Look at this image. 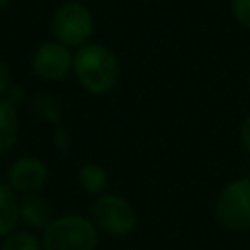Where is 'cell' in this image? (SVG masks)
I'll return each mask as SVG.
<instances>
[{
	"instance_id": "7a4b0ae2",
	"label": "cell",
	"mask_w": 250,
	"mask_h": 250,
	"mask_svg": "<svg viewBox=\"0 0 250 250\" xmlns=\"http://www.w3.org/2000/svg\"><path fill=\"white\" fill-rule=\"evenodd\" d=\"M43 250H96L100 244V230L90 217L68 213L55 217L47 229L41 230Z\"/></svg>"
},
{
	"instance_id": "4fadbf2b",
	"label": "cell",
	"mask_w": 250,
	"mask_h": 250,
	"mask_svg": "<svg viewBox=\"0 0 250 250\" xmlns=\"http://www.w3.org/2000/svg\"><path fill=\"white\" fill-rule=\"evenodd\" d=\"M33 107L37 109V113L47 119V121H53L55 129L61 127V121H59V109H57V104L51 96H47L45 92H37L33 96Z\"/></svg>"
},
{
	"instance_id": "6da1fadb",
	"label": "cell",
	"mask_w": 250,
	"mask_h": 250,
	"mask_svg": "<svg viewBox=\"0 0 250 250\" xmlns=\"http://www.w3.org/2000/svg\"><path fill=\"white\" fill-rule=\"evenodd\" d=\"M72 72L88 94L104 96L119 80V61L109 47L86 43L72 53Z\"/></svg>"
},
{
	"instance_id": "5bb4252c",
	"label": "cell",
	"mask_w": 250,
	"mask_h": 250,
	"mask_svg": "<svg viewBox=\"0 0 250 250\" xmlns=\"http://www.w3.org/2000/svg\"><path fill=\"white\" fill-rule=\"evenodd\" d=\"M230 8H232L234 20H236L240 25L250 27V0H232Z\"/></svg>"
},
{
	"instance_id": "9c48e42d",
	"label": "cell",
	"mask_w": 250,
	"mask_h": 250,
	"mask_svg": "<svg viewBox=\"0 0 250 250\" xmlns=\"http://www.w3.org/2000/svg\"><path fill=\"white\" fill-rule=\"evenodd\" d=\"M18 135H20L18 105L4 96L0 98V156L8 154L16 146Z\"/></svg>"
},
{
	"instance_id": "7c38bea8",
	"label": "cell",
	"mask_w": 250,
	"mask_h": 250,
	"mask_svg": "<svg viewBox=\"0 0 250 250\" xmlns=\"http://www.w3.org/2000/svg\"><path fill=\"white\" fill-rule=\"evenodd\" d=\"M0 250H43L41 236L31 230H14L6 238H2Z\"/></svg>"
},
{
	"instance_id": "ac0fdd59",
	"label": "cell",
	"mask_w": 250,
	"mask_h": 250,
	"mask_svg": "<svg viewBox=\"0 0 250 250\" xmlns=\"http://www.w3.org/2000/svg\"><path fill=\"white\" fill-rule=\"evenodd\" d=\"M248 88H250V70H248Z\"/></svg>"
},
{
	"instance_id": "30bf717a",
	"label": "cell",
	"mask_w": 250,
	"mask_h": 250,
	"mask_svg": "<svg viewBox=\"0 0 250 250\" xmlns=\"http://www.w3.org/2000/svg\"><path fill=\"white\" fill-rule=\"evenodd\" d=\"M76 182L82 188L84 193L98 197L102 193H105L107 184H109V176L107 170L98 164V162H84L80 164V168L76 170Z\"/></svg>"
},
{
	"instance_id": "277c9868",
	"label": "cell",
	"mask_w": 250,
	"mask_h": 250,
	"mask_svg": "<svg viewBox=\"0 0 250 250\" xmlns=\"http://www.w3.org/2000/svg\"><path fill=\"white\" fill-rule=\"evenodd\" d=\"M217 223L229 230H250V178L230 180L217 195L213 205Z\"/></svg>"
},
{
	"instance_id": "2e32d148",
	"label": "cell",
	"mask_w": 250,
	"mask_h": 250,
	"mask_svg": "<svg viewBox=\"0 0 250 250\" xmlns=\"http://www.w3.org/2000/svg\"><path fill=\"white\" fill-rule=\"evenodd\" d=\"M240 145H242V148L250 154V113L242 119V123H240Z\"/></svg>"
},
{
	"instance_id": "ba28073f",
	"label": "cell",
	"mask_w": 250,
	"mask_h": 250,
	"mask_svg": "<svg viewBox=\"0 0 250 250\" xmlns=\"http://www.w3.org/2000/svg\"><path fill=\"white\" fill-rule=\"evenodd\" d=\"M55 219L49 199L41 193H29L20 197V221L29 229L43 230Z\"/></svg>"
},
{
	"instance_id": "3957f363",
	"label": "cell",
	"mask_w": 250,
	"mask_h": 250,
	"mask_svg": "<svg viewBox=\"0 0 250 250\" xmlns=\"http://www.w3.org/2000/svg\"><path fill=\"white\" fill-rule=\"evenodd\" d=\"M90 219L100 234H107L111 238H123L131 234L139 223L135 205L127 197L109 191L94 197V203L90 207Z\"/></svg>"
},
{
	"instance_id": "8fae6325",
	"label": "cell",
	"mask_w": 250,
	"mask_h": 250,
	"mask_svg": "<svg viewBox=\"0 0 250 250\" xmlns=\"http://www.w3.org/2000/svg\"><path fill=\"white\" fill-rule=\"evenodd\" d=\"M18 223H20V195L8 184H0V238L12 234Z\"/></svg>"
},
{
	"instance_id": "9a60e30c",
	"label": "cell",
	"mask_w": 250,
	"mask_h": 250,
	"mask_svg": "<svg viewBox=\"0 0 250 250\" xmlns=\"http://www.w3.org/2000/svg\"><path fill=\"white\" fill-rule=\"evenodd\" d=\"M12 88V70L10 66L0 59V98H4Z\"/></svg>"
},
{
	"instance_id": "52a82bcc",
	"label": "cell",
	"mask_w": 250,
	"mask_h": 250,
	"mask_svg": "<svg viewBox=\"0 0 250 250\" xmlns=\"http://www.w3.org/2000/svg\"><path fill=\"white\" fill-rule=\"evenodd\" d=\"M49 180V166L43 158L25 154L16 158L6 174V184L18 193V195H29L39 193Z\"/></svg>"
},
{
	"instance_id": "8992f818",
	"label": "cell",
	"mask_w": 250,
	"mask_h": 250,
	"mask_svg": "<svg viewBox=\"0 0 250 250\" xmlns=\"http://www.w3.org/2000/svg\"><path fill=\"white\" fill-rule=\"evenodd\" d=\"M31 70L43 82H59L72 72V53L57 39L45 41L31 55Z\"/></svg>"
},
{
	"instance_id": "e0dca14e",
	"label": "cell",
	"mask_w": 250,
	"mask_h": 250,
	"mask_svg": "<svg viewBox=\"0 0 250 250\" xmlns=\"http://www.w3.org/2000/svg\"><path fill=\"white\" fill-rule=\"evenodd\" d=\"M10 2H12V0H0V12H4V10L10 6Z\"/></svg>"
},
{
	"instance_id": "5b68a950",
	"label": "cell",
	"mask_w": 250,
	"mask_h": 250,
	"mask_svg": "<svg viewBox=\"0 0 250 250\" xmlns=\"http://www.w3.org/2000/svg\"><path fill=\"white\" fill-rule=\"evenodd\" d=\"M51 31L59 43L66 45L68 49H78L90 43V37L94 33V16L78 0L64 2L53 12Z\"/></svg>"
}]
</instances>
